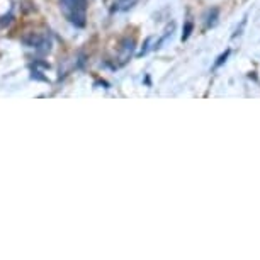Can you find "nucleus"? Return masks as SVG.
Instances as JSON below:
<instances>
[{"instance_id": "obj_1", "label": "nucleus", "mask_w": 260, "mask_h": 260, "mask_svg": "<svg viewBox=\"0 0 260 260\" xmlns=\"http://www.w3.org/2000/svg\"><path fill=\"white\" fill-rule=\"evenodd\" d=\"M61 12L68 21L75 26H85V12H87V0H60Z\"/></svg>"}, {"instance_id": "obj_2", "label": "nucleus", "mask_w": 260, "mask_h": 260, "mask_svg": "<svg viewBox=\"0 0 260 260\" xmlns=\"http://www.w3.org/2000/svg\"><path fill=\"white\" fill-rule=\"evenodd\" d=\"M133 48H135V41H133V39H126V41L122 43V48H121V61L122 63L129 60L131 53H133Z\"/></svg>"}, {"instance_id": "obj_4", "label": "nucleus", "mask_w": 260, "mask_h": 260, "mask_svg": "<svg viewBox=\"0 0 260 260\" xmlns=\"http://www.w3.org/2000/svg\"><path fill=\"white\" fill-rule=\"evenodd\" d=\"M190 29H192V24H187V27H185V32H184L182 39H187V38H189V34H190Z\"/></svg>"}, {"instance_id": "obj_3", "label": "nucleus", "mask_w": 260, "mask_h": 260, "mask_svg": "<svg viewBox=\"0 0 260 260\" xmlns=\"http://www.w3.org/2000/svg\"><path fill=\"white\" fill-rule=\"evenodd\" d=\"M136 4V0H114V9L116 11H127Z\"/></svg>"}]
</instances>
